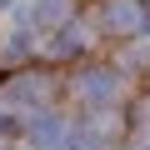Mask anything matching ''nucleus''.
I'll return each instance as SVG.
<instances>
[{"label":"nucleus","instance_id":"nucleus-1","mask_svg":"<svg viewBox=\"0 0 150 150\" xmlns=\"http://www.w3.org/2000/svg\"><path fill=\"white\" fill-rule=\"evenodd\" d=\"M115 85H110V75H90L85 80V95H110Z\"/></svg>","mask_w":150,"mask_h":150},{"label":"nucleus","instance_id":"nucleus-2","mask_svg":"<svg viewBox=\"0 0 150 150\" xmlns=\"http://www.w3.org/2000/svg\"><path fill=\"white\" fill-rule=\"evenodd\" d=\"M110 20H115V25H140V10H130V5H115V10H110Z\"/></svg>","mask_w":150,"mask_h":150}]
</instances>
